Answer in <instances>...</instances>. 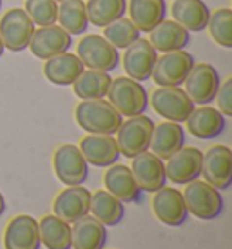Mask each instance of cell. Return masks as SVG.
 I'll return each mask as SVG.
<instances>
[{"label": "cell", "mask_w": 232, "mask_h": 249, "mask_svg": "<svg viewBox=\"0 0 232 249\" xmlns=\"http://www.w3.org/2000/svg\"><path fill=\"white\" fill-rule=\"evenodd\" d=\"M76 122L89 135H115L122 125L123 117L103 100H82L76 106Z\"/></svg>", "instance_id": "cell-1"}, {"label": "cell", "mask_w": 232, "mask_h": 249, "mask_svg": "<svg viewBox=\"0 0 232 249\" xmlns=\"http://www.w3.org/2000/svg\"><path fill=\"white\" fill-rule=\"evenodd\" d=\"M107 98H109L107 102L122 117L144 115L149 104L145 88L138 80H133L129 76H118L115 80H111Z\"/></svg>", "instance_id": "cell-2"}, {"label": "cell", "mask_w": 232, "mask_h": 249, "mask_svg": "<svg viewBox=\"0 0 232 249\" xmlns=\"http://www.w3.org/2000/svg\"><path fill=\"white\" fill-rule=\"evenodd\" d=\"M183 200L187 213L194 214L199 220H214L223 211V196L216 187L203 180H192L185 184Z\"/></svg>", "instance_id": "cell-3"}, {"label": "cell", "mask_w": 232, "mask_h": 249, "mask_svg": "<svg viewBox=\"0 0 232 249\" xmlns=\"http://www.w3.org/2000/svg\"><path fill=\"white\" fill-rule=\"evenodd\" d=\"M154 122L152 118L145 115L129 117V120L122 122V125L116 131V144L120 149V155L133 159L140 153L149 149L150 137H152Z\"/></svg>", "instance_id": "cell-4"}, {"label": "cell", "mask_w": 232, "mask_h": 249, "mask_svg": "<svg viewBox=\"0 0 232 249\" xmlns=\"http://www.w3.org/2000/svg\"><path fill=\"white\" fill-rule=\"evenodd\" d=\"M194 66V58L189 51L178 49L167 51L156 58L152 78L160 88H180Z\"/></svg>", "instance_id": "cell-5"}, {"label": "cell", "mask_w": 232, "mask_h": 249, "mask_svg": "<svg viewBox=\"0 0 232 249\" xmlns=\"http://www.w3.org/2000/svg\"><path fill=\"white\" fill-rule=\"evenodd\" d=\"M76 56L82 60L83 68L96 71H109L116 70L120 64V53L115 46H111L100 35H87L78 42Z\"/></svg>", "instance_id": "cell-6"}, {"label": "cell", "mask_w": 232, "mask_h": 249, "mask_svg": "<svg viewBox=\"0 0 232 249\" xmlns=\"http://www.w3.org/2000/svg\"><path fill=\"white\" fill-rule=\"evenodd\" d=\"M34 24L22 7H13L2 15L0 18V38L4 48L13 53H20L29 48L31 36L34 33Z\"/></svg>", "instance_id": "cell-7"}, {"label": "cell", "mask_w": 232, "mask_h": 249, "mask_svg": "<svg viewBox=\"0 0 232 249\" xmlns=\"http://www.w3.org/2000/svg\"><path fill=\"white\" fill-rule=\"evenodd\" d=\"M185 93L192 104L207 106L216 98L219 89V73L211 64H194L191 73L185 78Z\"/></svg>", "instance_id": "cell-8"}, {"label": "cell", "mask_w": 232, "mask_h": 249, "mask_svg": "<svg viewBox=\"0 0 232 249\" xmlns=\"http://www.w3.org/2000/svg\"><path fill=\"white\" fill-rule=\"evenodd\" d=\"M53 166L58 180L66 186H82L89 177L87 160L73 144H64L56 149Z\"/></svg>", "instance_id": "cell-9"}, {"label": "cell", "mask_w": 232, "mask_h": 249, "mask_svg": "<svg viewBox=\"0 0 232 249\" xmlns=\"http://www.w3.org/2000/svg\"><path fill=\"white\" fill-rule=\"evenodd\" d=\"M150 104L160 117L178 124L185 122L194 109L192 100L182 88H158L150 97Z\"/></svg>", "instance_id": "cell-10"}, {"label": "cell", "mask_w": 232, "mask_h": 249, "mask_svg": "<svg viewBox=\"0 0 232 249\" xmlns=\"http://www.w3.org/2000/svg\"><path fill=\"white\" fill-rule=\"evenodd\" d=\"M201 175L207 184L218 191L229 189L232 182V151L227 145H212L203 155Z\"/></svg>", "instance_id": "cell-11"}, {"label": "cell", "mask_w": 232, "mask_h": 249, "mask_svg": "<svg viewBox=\"0 0 232 249\" xmlns=\"http://www.w3.org/2000/svg\"><path fill=\"white\" fill-rule=\"evenodd\" d=\"M131 171H133L138 187L145 193H156L167 182L164 160L158 159L154 153L144 151L133 157Z\"/></svg>", "instance_id": "cell-12"}, {"label": "cell", "mask_w": 232, "mask_h": 249, "mask_svg": "<svg viewBox=\"0 0 232 249\" xmlns=\"http://www.w3.org/2000/svg\"><path fill=\"white\" fill-rule=\"evenodd\" d=\"M158 58V51L150 46L149 40L138 38L131 44L129 48H125L123 53V70L129 78L145 82L149 80L154 70V64Z\"/></svg>", "instance_id": "cell-13"}, {"label": "cell", "mask_w": 232, "mask_h": 249, "mask_svg": "<svg viewBox=\"0 0 232 249\" xmlns=\"http://www.w3.org/2000/svg\"><path fill=\"white\" fill-rule=\"evenodd\" d=\"M71 44L73 40L67 31L53 24V26H42V28L34 29L31 42H29V49L36 58L48 60L51 56L69 51Z\"/></svg>", "instance_id": "cell-14"}, {"label": "cell", "mask_w": 232, "mask_h": 249, "mask_svg": "<svg viewBox=\"0 0 232 249\" xmlns=\"http://www.w3.org/2000/svg\"><path fill=\"white\" fill-rule=\"evenodd\" d=\"M201 160L203 153L198 147H182L171 159H167L165 175L178 186H185L201 175Z\"/></svg>", "instance_id": "cell-15"}, {"label": "cell", "mask_w": 232, "mask_h": 249, "mask_svg": "<svg viewBox=\"0 0 232 249\" xmlns=\"http://www.w3.org/2000/svg\"><path fill=\"white\" fill-rule=\"evenodd\" d=\"M152 211L160 222L165 226L178 228L187 220V208H185L183 195L174 187H162L154 193L152 198Z\"/></svg>", "instance_id": "cell-16"}, {"label": "cell", "mask_w": 232, "mask_h": 249, "mask_svg": "<svg viewBox=\"0 0 232 249\" xmlns=\"http://www.w3.org/2000/svg\"><path fill=\"white\" fill-rule=\"evenodd\" d=\"M4 248L38 249L40 248L38 222L29 214H18V216L11 218L4 231Z\"/></svg>", "instance_id": "cell-17"}, {"label": "cell", "mask_w": 232, "mask_h": 249, "mask_svg": "<svg viewBox=\"0 0 232 249\" xmlns=\"http://www.w3.org/2000/svg\"><path fill=\"white\" fill-rule=\"evenodd\" d=\"M78 149L82 151L87 164L96 167H109L122 157L113 135H87L82 139Z\"/></svg>", "instance_id": "cell-18"}, {"label": "cell", "mask_w": 232, "mask_h": 249, "mask_svg": "<svg viewBox=\"0 0 232 249\" xmlns=\"http://www.w3.org/2000/svg\"><path fill=\"white\" fill-rule=\"evenodd\" d=\"M89 206H91V191L83 186H69L55 198L53 211L62 220L75 222L89 213Z\"/></svg>", "instance_id": "cell-19"}, {"label": "cell", "mask_w": 232, "mask_h": 249, "mask_svg": "<svg viewBox=\"0 0 232 249\" xmlns=\"http://www.w3.org/2000/svg\"><path fill=\"white\" fill-rule=\"evenodd\" d=\"M185 144V131L178 122H162L154 125L150 137V153H154L158 159H171L176 151H180Z\"/></svg>", "instance_id": "cell-20"}, {"label": "cell", "mask_w": 232, "mask_h": 249, "mask_svg": "<svg viewBox=\"0 0 232 249\" xmlns=\"http://www.w3.org/2000/svg\"><path fill=\"white\" fill-rule=\"evenodd\" d=\"M185 122L192 137L201 140L216 139L225 129V115H221V111L209 106L194 107Z\"/></svg>", "instance_id": "cell-21"}, {"label": "cell", "mask_w": 232, "mask_h": 249, "mask_svg": "<svg viewBox=\"0 0 232 249\" xmlns=\"http://www.w3.org/2000/svg\"><path fill=\"white\" fill-rule=\"evenodd\" d=\"M107 242V231L95 216H82L73 222L71 228V248L73 249H103Z\"/></svg>", "instance_id": "cell-22"}, {"label": "cell", "mask_w": 232, "mask_h": 249, "mask_svg": "<svg viewBox=\"0 0 232 249\" xmlns=\"http://www.w3.org/2000/svg\"><path fill=\"white\" fill-rule=\"evenodd\" d=\"M103 184L107 187V191L120 202H138L142 196V189L138 187L131 167L122 164L109 166L103 177Z\"/></svg>", "instance_id": "cell-23"}, {"label": "cell", "mask_w": 232, "mask_h": 249, "mask_svg": "<svg viewBox=\"0 0 232 249\" xmlns=\"http://www.w3.org/2000/svg\"><path fill=\"white\" fill-rule=\"evenodd\" d=\"M83 68L82 60L73 53H60L51 56L44 64V75L55 86H73L78 76L82 75Z\"/></svg>", "instance_id": "cell-24"}, {"label": "cell", "mask_w": 232, "mask_h": 249, "mask_svg": "<svg viewBox=\"0 0 232 249\" xmlns=\"http://www.w3.org/2000/svg\"><path fill=\"white\" fill-rule=\"evenodd\" d=\"M149 33H150L149 35L150 46L156 49V51H160V53L185 49L191 44V31L182 28L174 20L160 22L156 28L150 29Z\"/></svg>", "instance_id": "cell-25"}, {"label": "cell", "mask_w": 232, "mask_h": 249, "mask_svg": "<svg viewBox=\"0 0 232 249\" xmlns=\"http://www.w3.org/2000/svg\"><path fill=\"white\" fill-rule=\"evenodd\" d=\"M172 20L187 31H203L211 17V9L203 0H172Z\"/></svg>", "instance_id": "cell-26"}, {"label": "cell", "mask_w": 232, "mask_h": 249, "mask_svg": "<svg viewBox=\"0 0 232 249\" xmlns=\"http://www.w3.org/2000/svg\"><path fill=\"white\" fill-rule=\"evenodd\" d=\"M127 9L131 22L145 33H149L160 22H164L167 15L165 0H131Z\"/></svg>", "instance_id": "cell-27"}, {"label": "cell", "mask_w": 232, "mask_h": 249, "mask_svg": "<svg viewBox=\"0 0 232 249\" xmlns=\"http://www.w3.org/2000/svg\"><path fill=\"white\" fill-rule=\"evenodd\" d=\"M38 235L48 249H71V226L56 214H48L38 222Z\"/></svg>", "instance_id": "cell-28"}, {"label": "cell", "mask_w": 232, "mask_h": 249, "mask_svg": "<svg viewBox=\"0 0 232 249\" xmlns=\"http://www.w3.org/2000/svg\"><path fill=\"white\" fill-rule=\"evenodd\" d=\"M109 73L96 70H83L82 75L73 82L75 95L82 100H98V98L107 97V91L111 86Z\"/></svg>", "instance_id": "cell-29"}, {"label": "cell", "mask_w": 232, "mask_h": 249, "mask_svg": "<svg viewBox=\"0 0 232 249\" xmlns=\"http://www.w3.org/2000/svg\"><path fill=\"white\" fill-rule=\"evenodd\" d=\"M89 211L93 213L96 220H100L103 226H116L123 218V202H120L109 191H96L91 193V206Z\"/></svg>", "instance_id": "cell-30"}, {"label": "cell", "mask_w": 232, "mask_h": 249, "mask_svg": "<svg viewBox=\"0 0 232 249\" xmlns=\"http://www.w3.org/2000/svg\"><path fill=\"white\" fill-rule=\"evenodd\" d=\"M56 22L69 35H83L89 28L87 11L83 0H62L58 6Z\"/></svg>", "instance_id": "cell-31"}, {"label": "cell", "mask_w": 232, "mask_h": 249, "mask_svg": "<svg viewBox=\"0 0 232 249\" xmlns=\"http://www.w3.org/2000/svg\"><path fill=\"white\" fill-rule=\"evenodd\" d=\"M87 20L96 28H105L127 13L125 0H87Z\"/></svg>", "instance_id": "cell-32"}, {"label": "cell", "mask_w": 232, "mask_h": 249, "mask_svg": "<svg viewBox=\"0 0 232 249\" xmlns=\"http://www.w3.org/2000/svg\"><path fill=\"white\" fill-rule=\"evenodd\" d=\"M140 33L142 31L131 22V18H125V17L111 22L109 26L103 28V38L116 49L129 48L133 42L140 38Z\"/></svg>", "instance_id": "cell-33"}, {"label": "cell", "mask_w": 232, "mask_h": 249, "mask_svg": "<svg viewBox=\"0 0 232 249\" xmlns=\"http://www.w3.org/2000/svg\"><path fill=\"white\" fill-rule=\"evenodd\" d=\"M207 28L218 46L225 49L232 48V9L221 7V9H216L214 13H211Z\"/></svg>", "instance_id": "cell-34"}, {"label": "cell", "mask_w": 232, "mask_h": 249, "mask_svg": "<svg viewBox=\"0 0 232 249\" xmlns=\"http://www.w3.org/2000/svg\"><path fill=\"white\" fill-rule=\"evenodd\" d=\"M26 13L33 20L34 26H53L58 17V2L56 0H26Z\"/></svg>", "instance_id": "cell-35"}, {"label": "cell", "mask_w": 232, "mask_h": 249, "mask_svg": "<svg viewBox=\"0 0 232 249\" xmlns=\"http://www.w3.org/2000/svg\"><path fill=\"white\" fill-rule=\"evenodd\" d=\"M218 106L221 115H227V117H232V78L229 76L225 82L219 84L218 89Z\"/></svg>", "instance_id": "cell-36"}, {"label": "cell", "mask_w": 232, "mask_h": 249, "mask_svg": "<svg viewBox=\"0 0 232 249\" xmlns=\"http://www.w3.org/2000/svg\"><path fill=\"white\" fill-rule=\"evenodd\" d=\"M4 211H6V200H4V195L0 193V216L4 214Z\"/></svg>", "instance_id": "cell-37"}, {"label": "cell", "mask_w": 232, "mask_h": 249, "mask_svg": "<svg viewBox=\"0 0 232 249\" xmlns=\"http://www.w3.org/2000/svg\"><path fill=\"white\" fill-rule=\"evenodd\" d=\"M4 49H6L4 48V42H2V38H0V56L4 55Z\"/></svg>", "instance_id": "cell-38"}, {"label": "cell", "mask_w": 232, "mask_h": 249, "mask_svg": "<svg viewBox=\"0 0 232 249\" xmlns=\"http://www.w3.org/2000/svg\"><path fill=\"white\" fill-rule=\"evenodd\" d=\"M0 7H2V0H0Z\"/></svg>", "instance_id": "cell-39"}, {"label": "cell", "mask_w": 232, "mask_h": 249, "mask_svg": "<svg viewBox=\"0 0 232 249\" xmlns=\"http://www.w3.org/2000/svg\"><path fill=\"white\" fill-rule=\"evenodd\" d=\"M56 2H62V0H56Z\"/></svg>", "instance_id": "cell-40"}]
</instances>
